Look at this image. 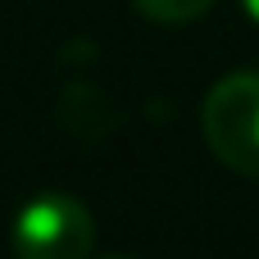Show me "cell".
I'll use <instances>...</instances> for the list:
<instances>
[{
  "mask_svg": "<svg viewBox=\"0 0 259 259\" xmlns=\"http://www.w3.org/2000/svg\"><path fill=\"white\" fill-rule=\"evenodd\" d=\"M137 5V14H146V18H155V23H191V18H200L214 0H132Z\"/></svg>",
  "mask_w": 259,
  "mask_h": 259,
  "instance_id": "obj_3",
  "label": "cell"
},
{
  "mask_svg": "<svg viewBox=\"0 0 259 259\" xmlns=\"http://www.w3.org/2000/svg\"><path fill=\"white\" fill-rule=\"evenodd\" d=\"M241 5H246V14H250V18L259 23V0H241Z\"/></svg>",
  "mask_w": 259,
  "mask_h": 259,
  "instance_id": "obj_4",
  "label": "cell"
},
{
  "mask_svg": "<svg viewBox=\"0 0 259 259\" xmlns=\"http://www.w3.org/2000/svg\"><path fill=\"white\" fill-rule=\"evenodd\" d=\"M96 219L77 196L46 191L23 205L14 219V255L18 259H91Z\"/></svg>",
  "mask_w": 259,
  "mask_h": 259,
  "instance_id": "obj_2",
  "label": "cell"
},
{
  "mask_svg": "<svg viewBox=\"0 0 259 259\" xmlns=\"http://www.w3.org/2000/svg\"><path fill=\"white\" fill-rule=\"evenodd\" d=\"M200 127L219 164L259 182V73L241 68L209 87L200 105Z\"/></svg>",
  "mask_w": 259,
  "mask_h": 259,
  "instance_id": "obj_1",
  "label": "cell"
}]
</instances>
